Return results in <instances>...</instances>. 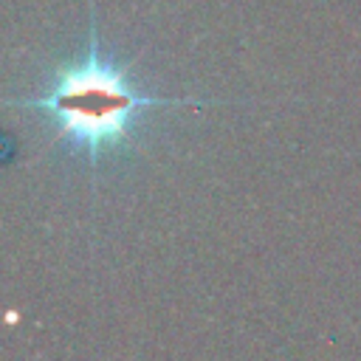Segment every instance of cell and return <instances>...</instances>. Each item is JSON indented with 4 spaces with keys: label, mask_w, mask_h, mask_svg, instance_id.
<instances>
[{
    "label": "cell",
    "mask_w": 361,
    "mask_h": 361,
    "mask_svg": "<svg viewBox=\"0 0 361 361\" xmlns=\"http://www.w3.org/2000/svg\"><path fill=\"white\" fill-rule=\"evenodd\" d=\"M20 107L42 110L54 124L62 141L71 147L99 155L116 149L130 138L133 118L144 107L161 104H206L180 96H147L135 90L113 62H107L96 42V28H90V45L85 56L73 65H65L51 87L37 99H17Z\"/></svg>",
    "instance_id": "1"
}]
</instances>
